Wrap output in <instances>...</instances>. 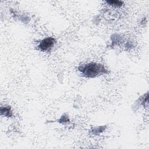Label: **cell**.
Segmentation results:
<instances>
[{"label": "cell", "mask_w": 149, "mask_h": 149, "mask_svg": "<svg viewBox=\"0 0 149 149\" xmlns=\"http://www.w3.org/2000/svg\"><path fill=\"white\" fill-rule=\"evenodd\" d=\"M56 40L54 37H48L42 40L37 45V49L42 52L50 51L54 47Z\"/></svg>", "instance_id": "cell-2"}, {"label": "cell", "mask_w": 149, "mask_h": 149, "mask_svg": "<svg viewBox=\"0 0 149 149\" xmlns=\"http://www.w3.org/2000/svg\"><path fill=\"white\" fill-rule=\"evenodd\" d=\"M1 113L2 115H3L6 117H11L13 115L11 108L10 106L4 105L1 107Z\"/></svg>", "instance_id": "cell-3"}, {"label": "cell", "mask_w": 149, "mask_h": 149, "mask_svg": "<svg viewBox=\"0 0 149 149\" xmlns=\"http://www.w3.org/2000/svg\"><path fill=\"white\" fill-rule=\"evenodd\" d=\"M106 2L109 4V5H111L112 6H115V7H120L123 3V2L121 1H107Z\"/></svg>", "instance_id": "cell-4"}, {"label": "cell", "mask_w": 149, "mask_h": 149, "mask_svg": "<svg viewBox=\"0 0 149 149\" xmlns=\"http://www.w3.org/2000/svg\"><path fill=\"white\" fill-rule=\"evenodd\" d=\"M100 130H101V131L103 132V127H102V126H100V127H96V128L94 129L93 130V132L94 133L97 134H98L99 133L102 132H101V131H100Z\"/></svg>", "instance_id": "cell-5"}, {"label": "cell", "mask_w": 149, "mask_h": 149, "mask_svg": "<svg viewBox=\"0 0 149 149\" xmlns=\"http://www.w3.org/2000/svg\"><path fill=\"white\" fill-rule=\"evenodd\" d=\"M78 70L83 76L87 78H94L108 73L107 69L102 64L90 62L79 66Z\"/></svg>", "instance_id": "cell-1"}]
</instances>
